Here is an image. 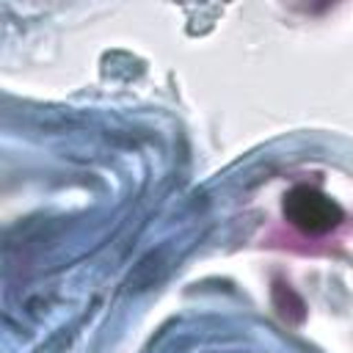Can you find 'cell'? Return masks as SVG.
Here are the masks:
<instances>
[{
	"label": "cell",
	"mask_w": 353,
	"mask_h": 353,
	"mask_svg": "<svg viewBox=\"0 0 353 353\" xmlns=\"http://www.w3.org/2000/svg\"><path fill=\"white\" fill-rule=\"evenodd\" d=\"M284 218L303 234H325L342 223L345 212L317 188L298 185L284 196Z\"/></svg>",
	"instance_id": "6da1fadb"
}]
</instances>
